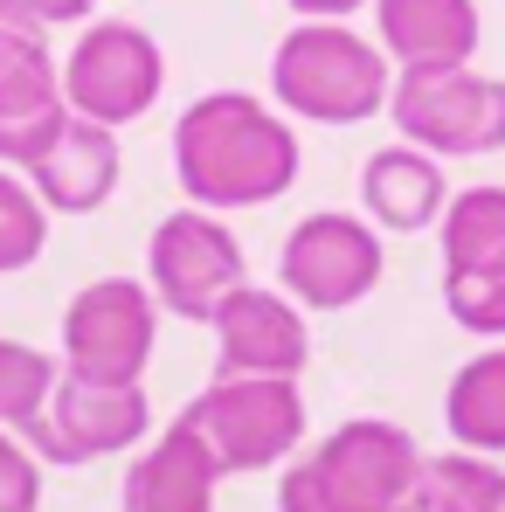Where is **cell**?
<instances>
[{"instance_id":"6da1fadb","label":"cell","mask_w":505,"mask_h":512,"mask_svg":"<svg viewBox=\"0 0 505 512\" xmlns=\"http://www.w3.org/2000/svg\"><path fill=\"white\" fill-rule=\"evenodd\" d=\"M298 167H305V153H298L291 118L250 90H208L173 125V180H180L187 208H208V215L263 208V201L291 194Z\"/></svg>"},{"instance_id":"7a4b0ae2","label":"cell","mask_w":505,"mask_h":512,"mask_svg":"<svg viewBox=\"0 0 505 512\" xmlns=\"http://www.w3.org/2000/svg\"><path fill=\"white\" fill-rule=\"evenodd\" d=\"M422 443L388 416H353L277 478V512H429Z\"/></svg>"},{"instance_id":"3957f363","label":"cell","mask_w":505,"mask_h":512,"mask_svg":"<svg viewBox=\"0 0 505 512\" xmlns=\"http://www.w3.org/2000/svg\"><path fill=\"white\" fill-rule=\"evenodd\" d=\"M270 97L305 125H367L395 97V63L381 42L339 21H305L270 49Z\"/></svg>"},{"instance_id":"277c9868","label":"cell","mask_w":505,"mask_h":512,"mask_svg":"<svg viewBox=\"0 0 505 512\" xmlns=\"http://www.w3.org/2000/svg\"><path fill=\"white\" fill-rule=\"evenodd\" d=\"M180 423L208 443L222 478L270 471V464H291L305 443V395H298V381H277V374H215L180 409Z\"/></svg>"},{"instance_id":"5b68a950","label":"cell","mask_w":505,"mask_h":512,"mask_svg":"<svg viewBox=\"0 0 505 512\" xmlns=\"http://www.w3.org/2000/svg\"><path fill=\"white\" fill-rule=\"evenodd\" d=\"M395 132L436 153V160H485L505 153V77H485L478 63L457 70H402L388 97Z\"/></svg>"},{"instance_id":"8992f818","label":"cell","mask_w":505,"mask_h":512,"mask_svg":"<svg viewBox=\"0 0 505 512\" xmlns=\"http://www.w3.org/2000/svg\"><path fill=\"white\" fill-rule=\"evenodd\" d=\"M436 243H443V312L478 333V340H505V187H464L450 194L443 222H436Z\"/></svg>"},{"instance_id":"52a82bcc","label":"cell","mask_w":505,"mask_h":512,"mask_svg":"<svg viewBox=\"0 0 505 512\" xmlns=\"http://www.w3.org/2000/svg\"><path fill=\"white\" fill-rule=\"evenodd\" d=\"M243 284H250L243 243H236V229L222 215L173 208L167 222H153V236H146V291L160 298V312L208 326L222 312V298L243 291Z\"/></svg>"},{"instance_id":"ba28073f","label":"cell","mask_w":505,"mask_h":512,"mask_svg":"<svg viewBox=\"0 0 505 512\" xmlns=\"http://www.w3.org/2000/svg\"><path fill=\"white\" fill-rule=\"evenodd\" d=\"M70 97L49 56V21L21 0H0V167L28 173L42 146L63 132Z\"/></svg>"},{"instance_id":"9c48e42d","label":"cell","mask_w":505,"mask_h":512,"mask_svg":"<svg viewBox=\"0 0 505 512\" xmlns=\"http://www.w3.org/2000/svg\"><path fill=\"white\" fill-rule=\"evenodd\" d=\"M388 256H381V229L367 215H339V208H319L305 215L284 250H277V284L284 298H298L305 312H346L360 298H374Z\"/></svg>"},{"instance_id":"30bf717a","label":"cell","mask_w":505,"mask_h":512,"mask_svg":"<svg viewBox=\"0 0 505 512\" xmlns=\"http://www.w3.org/2000/svg\"><path fill=\"white\" fill-rule=\"evenodd\" d=\"M160 90H167V56L132 21H97V28H84L77 49H70V63H63L70 111L90 118V125H111V132L132 125V118H146L160 104Z\"/></svg>"},{"instance_id":"8fae6325","label":"cell","mask_w":505,"mask_h":512,"mask_svg":"<svg viewBox=\"0 0 505 512\" xmlns=\"http://www.w3.org/2000/svg\"><path fill=\"white\" fill-rule=\"evenodd\" d=\"M160 340V298L139 277H97L63 312V374L139 381Z\"/></svg>"},{"instance_id":"7c38bea8","label":"cell","mask_w":505,"mask_h":512,"mask_svg":"<svg viewBox=\"0 0 505 512\" xmlns=\"http://www.w3.org/2000/svg\"><path fill=\"white\" fill-rule=\"evenodd\" d=\"M153 436V409H146V388L139 381H84V374H63L42 423L28 429L21 443L42 457V464H97V457H118V450H139Z\"/></svg>"},{"instance_id":"4fadbf2b","label":"cell","mask_w":505,"mask_h":512,"mask_svg":"<svg viewBox=\"0 0 505 512\" xmlns=\"http://www.w3.org/2000/svg\"><path fill=\"white\" fill-rule=\"evenodd\" d=\"M208 326H215V374H277V381H298L305 360H312L305 305L284 298V291H263V284L229 291Z\"/></svg>"},{"instance_id":"5bb4252c","label":"cell","mask_w":505,"mask_h":512,"mask_svg":"<svg viewBox=\"0 0 505 512\" xmlns=\"http://www.w3.org/2000/svg\"><path fill=\"white\" fill-rule=\"evenodd\" d=\"M374 42L402 70H457L478 56L485 21L478 0H374Z\"/></svg>"},{"instance_id":"9a60e30c","label":"cell","mask_w":505,"mask_h":512,"mask_svg":"<svg viewBox=\"0 0 505 512\" xmlns=\"http://www.w3.org/2000/svg\"><path fill=\"white\" fill-rule=\"evenodd\" d=\"M118 132L111 125H90V118H63V132L42 146V160L28 167V187L42 194L49 215H97L111 194H118Z\"/></svg>"},{"instance_id":"2e32d148","label":"cell","mask_w":505,"mask_h":512,"mask_svg":"<svg viewBox=\"0 0 505 512\" xmlns=\"http://www.w3.org/2000/svg\"><path fill=\"white\" fill-rule=\"evenodd\" d=\"M215 485H222V464L208 457V443L173 416L132 464H125V485H118V506L125 512H215Z\"/></svg>"},{"instance_id":"e0dca14e","label":"cell","mask_w":505,"mask_h":512,"mask_svg":"<svg viewBox=\"0 0 505 512\" xmlns=\"http://www.w3.org/2000/svg\"><path fill=\"white\" fill-rule=\"evenodd\" d=\"M360 208L374 229L388 236H422L443 222L450 208V180H443V160L422 153V146H381L367 167H360Z\"/></svg>"},{"instance_id":"ac0fdd59","label":"cell","mask_w":505,"mask_h":512,"mask_svg":"<svg viewBox=\"0 0 505 512\" xmlns=\"http://www.w3.org/2000/svg\"><path fill=\"white\" fill-rule=\"evenodd\" d=\"M443 423L457 436V450H478V457H505V340L471 353L450 388H443Z\"/></svg>"},{"instance_id":"d6986e66","label":"cell","mask_w":505,"mask_h":512,"mask_svg":"<svg viewBox=\"0 0 505 512\" xmlns=\"http://www.w3.org/2000/svg\"><path fill=\"white\" fill-rule=\"evenodd\" d=\"M422 506L429 512H505V464L478 450H443L422 471Z\"/></svg>"},{"instance_id":"ffe728a7","label":"cell","mask_w":505,"mask_h":512,"mask_svg":"<svg viewBox=\"0 0 505 512\" xmlns=\"http://www.w3.org/2000/svg\"><path fill=\"white\" fill-rule=\"evenodd\" d=\"M56 381H63V360H49V353H35V346H21V340H0V429L28 436V429L42 423Z\"/></svg>"},{"instance_id":"44dd1931","label":"cell","mask_w":505,"mask_h":512,"mask_svg":"<svg viewBox=\"0 0 505 512\" xmlns=\"http://www.w3.org/2000/svg\"><path fill=\"white\" fill-rule=\"evenodd\" d=\"M49 250V208L28 187V173L0 167V277L28 270L35 256Z\"/></svg>"},{"instance_id":"7402d4cb","label":"cell","mask_w":505,"mask_h":512,"mask_svg":"<svg viewBox=\"0 0 505 512\" xmlns=\"http://www.w3.org/2000/svg\"><path fill=\"white\" fill-rule=\"evenodd\" d=\"M35 506H42V457L14 429H0V512H35Z\"/></svg>"},{"instance_id":"603a6c76","label":"cell","mask_w":505,"mask_h":512,"mask_svg":"<svg viewBox=\"0 0 505 512\" xmlns=\"http://www.w3.org/2000/svg\"><path fill=\"white\" fill-rule=\"evenodd\" d=\"M298 21H346V14H360L367 0H284Z\"/></svg>"},{"instance_id":"cb8c5ba5","label":"cell","mask_w":505,"mask_h":512,"mask_svg":"<svg viewBox=\"0 0 505 512\" xmlns=\"http://www.w3.org/2000/svg\"><path fill=\"white\" fill-rule=\"evenodd\" d=\"M21 7H35L49 28H70V21H90V7H97V0H21Z\"/></svg>"}]
</instances>
